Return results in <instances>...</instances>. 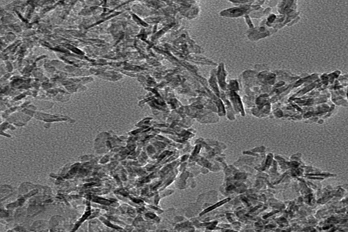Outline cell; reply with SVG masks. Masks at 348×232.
<instances>
[{
    "label": "cell",
    "mask_w": 348,
    "mask_h": 232,
    "mask_svg": "<svg viewBox=\"0 0 348 232\" xmlns=\"http://www.w3.org/2000/svg\"><path fill=\"white\" fill-rule=\"evenodd\" d=\"M230 200V199H229V198H228V199H224V200L223 201H221L219 202H218V203H217V204H215V205H213V206H211V207H208V208H207V209H206V210H204L203 212H202V213L200 214V215H203V214H205V213H207V212H209V211H211V210H213V209H215V208L220 207V206H221V205L225 204V203H227V202H229Z\"/></svg>",
    "instance_id": "1"
}]
</instances>
